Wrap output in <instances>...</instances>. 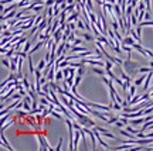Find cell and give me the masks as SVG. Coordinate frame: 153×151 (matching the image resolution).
<instances>
[{
	"instance_id": "6",
	"label": "cell",
	"mask_w": 153,
	"mask_h": 151,
	"mask_svg": "<svg viewBox=\"0 0 153 151\" xmlns=\"http://www.w3.org/2000/svg\"><path fill=\"white\" fill-rule=\"evenodd\" d=\"M0 137H2V144L6 147V148H7V150H14L13 147L10 146V143L6 140V137H4V130H2V134H0Z\"/></svg>"
},
{
	"instance_id": "5",
	"label": "cell",
	"mask_w": 153,
	"mask_h": 151,
	"mask_svg": "<svg viewBox=\"0 0 153 151\" xmlns=\"http://www.w3.org/2000/svg\"><path fill=\"white\" fill-rule=\"evenodd\" d=\"M152 79H153V71H150V72L148 74V76H146V79H145V86H143V92H145V90H148V88H149V85H150Z\"/></svg>"
},
{
	"instance_id": "24",
	"label": "cell",
	"mask_w": 153,
	"mask_h": 151,
	"mask_svg": "<svg viewBox=\"0 0 153 151\" xmlns=\"http://www.w3.org/2000/svg\"><path fill=\"white\" fill-rule=\"evenodd\" d=\"M126 130H128V131H129V133H130V134H135V136H136V134H137V133H139V131H137V130L132 129V127H130V126H128V127H126Z\"/></svg>"
},
{
	"instance_id": "2",
	"label": "cell",
	"mask_w": 153,
	"mask_h": 151,
	"mask_svg": "<svg viewBox=\"0 0 153 151\" xmlns=\"http://www.w3.org/2000/svg\"><path fill=\"white\" fill-rule=\"evenodd\" d=\"M37 140H38V144H40V148H38V150H54V148H51L48 144H47V141H46V138H44V137L38 136Z\"/></svg>"
},
{
	"instance_id": "26",
	"label": "cell",
	"mask_w": 153,
	"mask_h": 151,
	"mask_svg": "<svg viewBox=\"0 0 153 151\" xmlns=\"http://www.w3.org/2000/svg\"><path fill=\"white\" fill-rule=\"evenodd\" d=\"M74 40H75V34H74V33H71L70 34V37H68V43H74Z\"/></svg>"
},
{
	"instance_id": "22",
	"label": "cell",
	"mask_w": 153,
	"mask_h": 151,
	"mask_svg": "<svg viewBox=\"0 0 153 151\" xmlns=\"http://www.w3.org/2000/svg\"><path fill=\"white\" fill-rule=\"evenodd\" d=\"M84 35V40H86V41H94L95 40V37H92L91 34H82Z\"/></svg>"
},
{
	"instance_id": "4",
	"label": "cell",
	"mask_w": 153,
	"mask_h": 151,
	"mask_svg": "<svg viewBox=\"0 0 153 151\" xmlns=\"http://www.w3.org/2000/svg\"><path fill=\"white\" fill-rule=\"evenodd\" d=\"M81 138H82V133H81V130L75 129V133H74V147H75V150L78 148V143H79Z\"/></svg>"
},
{
	"instance_id": "17",
	"label": "cell",
	"mask_w": 153,
	"mask_h": 151,
	"mask_svg": "<svg viewBox=\"0 0 153 151\" xmlns=\"http://www.w3.org/2000/svg\"><path fill=\"white\" fill-rule=\"evenodd\" d=\"M92 71H94L95 74H98V75H102V76H104V75L106 74V71H102V69H99V68H94Z\"/></svg>"
},
{
	"instance_id": "16",
	"label": "cell",
	"mask_w": 153,
	"mask_h": 151,
	"mask_svg": "<svg viewBox=\"0 0 153 151\" xmlns=\"http://www.w3.org/2000/svg\"><path fill=\"white\" fill-rule=\"evenodd\" d=\"M135 93H136V85H130L129 86V95L133 96Z\"/></svg>"
},
{
	"instance_id": "27",
	"label": "cell",
	"mask_w": 153,
	"mask_h": 151,
	"mask_svg": "<svg viewBox=\"0 0 153 151\" xmlns=\"http://www.w3.org/2000/svg\"><path fill=\"white\" fill-rule=\"evenodd\" d=\"M86 3V7L89 9V10H92V7H94V4H92V0H85Z\"/></svg>"
},
{
	"instance_id": "1",
	"label": "cell",
	"mask_w": 153,
	"mask_h": 151,
	"mask_svg": "<svg viewBox=\"0 0 153 151\" xmlns=\"http://www.w3.org/2000/svg\"><path fill=\"white\" fill-rule=\"evenodd\" d=\"M62 33H64V28H62L61 26H60V28H57L55 31L53 33V35H54V41H55L57 44H58L60 41L62 40Z\"/></svg>"
},
{
	"instance_id": "33",
	"label": "cell",
	"mask_w": 153,
	"mask_h": 151,
	"mask_svg": "<svg viewBox=\"0 0 153 151\" xmlns=\"http://www.w3.org/2000/svg\"><path fill=\"white\" fill-rule=\"evenodd\" d=\"M68 4H72V3H75V0H67Z\"/></svg>"
},
{
	"instance_id": "32",
	"label": "cell",
	"mask_w": 153,
	"mask_h": 151,
	"mask_svg": "<svg viewBox=\"0 0 153 151\" xmlns=\"http://www.w3.org/2000/svg\"><path fill=\"white\" fill-rule=\"evenodd\" d=\"M81 43H82V41H81L79 38H75V40H74V43H72V44H74V45H79Z\"/></svg>"
},
{
	"instance_id": "13",
	"label": "cell",
	"mask_w": 153,
	"mask_h": 151,
	"mask_svg": "<svg viewBox=\"0 0 153 151\" xmlns=\"http://www.w3.org/2000/svg\"><path fill=\"white\" fill-rule=\"evenodd\" d=\"M143 81H145V75H140V76L137 78L136 81H135V85H136V86L142 85V83H143Z\"/></svg>"
},
{
	"instance_id": "3",
	"label": "cell",
	"mask_w": 153,
	"mask_h": 151,
	"mask_svg": "<svg viewBox=\"0 0 153 151\" xmlns=\"http://www.w3.org/2000/svg\"><path fill=\"white\" fill-rule=\"evenodd\" d=\"M123 68L128 69V72H133V69L136 68V64H135V62H132L130 58H128L126 61L123 62Z\"/></svg>"
},
{
	"instance_id": "19",
	"label": "cell",
	"mask_w": 153,
	"mask_h": 151,
	"mask_svg": "<svg viewBox=\"0 0 153 151\" xmlns=\"http://www.w3.org/2000/svg\"><path fill=\"white\" fill-rule=\"evenodd\" d=\"M30 45H31V41L27 40V41H26V45H24V50H23L24 52H28V51H30Z\"/></svg>"
},
{
	"instance_id": "31",
	"label": "cell",
	"mask_w": 153,
	"mask_h": 151,
	"mask_svg": "<svg viewBox=\"0 0 153 151\" xmlns=\"http://www.w3.org/2000/svg\"><path fill=\"white\" fill-rule=\"evenodd\" d=\"M61 146H62V138H60V141H58V146L55 147V150L58 151V150H61Z\"/></svg>"
},
{
	"instance_id": "28",
	"label": "cell",
	"mask_w": 153,
	"mask_h": 151,
	"mask_svg": "<svg viewBox=\"0 0 153 151\" xmlns=\"http://www.w3.org/2000/svg\"><path fill=\"white\" fill-rule=\"evenodd\" d=\"M50 88L51 86H50V82H48V83H46V85L43 86V90H44V92H50Z\"/></svg>"
},
{
	"instance_id": "29",
	"label": "cell",
	"mask_w": 153,
	"mask_h": 151,
	"mask_svg": "<svg viewBox=\"0 0 153 151\" xmlns=\"http://www.w3.org/2000/svg\"><path fill=\"white\" fill-rule=\"evenodd\" d=\"M67 27H70L72 31H75V24H72V21H71V23H67Z\"/></svg>"
},
{
	"instance_id": "12",
	"label": "cell",
	"mask_w": 153,
	"mask_h": 151,
	"mask_svg": "<svg viewBox=\"0 0 153 151\" xmlns=\"http://www.w3.org/2000/svg\"><path fill=\"white\" fill-rule=\"evenodd\" d=\"M46 66H47V59L44 58V59H41V61H40V64H38V66H37V69H41V71H43Z\"/></svg>"
},
{
	"instance_id": "34",
	"label": "cell",
	"mask_w": 153,
	"mask_h": 151,
	"mask_svg": "<svg viewBox=\"0 0 153 151\" xmlns=\"http://www.w3.org/2000/svg\"><path fill=\"white\" fill-rule=\"evenodd\" d=\"M111 3H112V4H116L118 2H116V0H111Z\"/></svg>"
},
{
	"instance_id": "18",
	"label": "cell",
	"mask_w": 153,
	"mask_h": 151,
	"mask_svg": "<svg viewBox=\"0 0 153 151\" xmlns=\"http://www.w3.org/2000/svg\"><path fill=\"white\" fill-rule=\"evenodd\" d=\"M119 120V117H111V119H108L106 124H113V123H116Z\"/></svg>"
},
{
	"instance_id": "21",
	"label": "cell",
	"mask_w": 153,
	"mask_h": 151,
	"mask_svg": "<svg viewBox=\"0 0 153 151\" xmlns=\"http://www.w3.org/2000/svg\"><path fill=\"white\" fill-rule=\"evenodd\" d=\"M30 3V0H20V3H19V9L20 7H26L27 4Z\"/></svg>"
},
{
	"instance_id": "14",
	"label": "cell",
	"mask_w": 153,
	"mask_h": 151,
	"mask_svg": "<svg viewBox=\"0 0 153 151\" xmlns=\"http://www.w3.org/2000/svg\"><path fill=\"white\" fill-rule=\"evenodd\" d=\"M150 71H153V68H152V66H150V68H145V66H143V68H140L137 72H139V74H149Z\"/></svg>"
},
{
	"instance_id": "9",
	"label": "cell",
	"mask_w": 153,
	"mask_h": 151,
	"mask_svg": "<svg viewBox=\"0 0 153 151\" xmlns=\"http://www.w3.org/2000/svg\"><path fill=\"white\" fill-rule=\"evenodd\" d=\"M84 51H88V48H86V47H77V45H75V47H72V48H71V50H70V52H84Z\"/></svg>"
},
{
	"instance_id": "25",
	"label": "cell",
	"mask_w": 153,
	"mask_h": 151,
	"mask_svg": "<svg viewBox=\"0 0 153 151\" xmlns=\"http://www.w3.org/2000/svg\"><path fill=\"white\" fill-rule=\"evenodd\" d=\"M33 10H34L35 13H38V11H41V10H43V6L37 4V6H34V7H33Z\"/></svg>"
},
{
	"instance_id": "23",
	"label": "cell",
	"mask_w": 153,
	"mask_h": 151,
	"mask_svg": "<svg viewBox=\"0 0 153 151\" xmlns=\"http://www.w3.org/2000/svg\"><path fill=\"white\" fill-rule=\"evenodd\" d=\"M119 133H121V134L123 136V137H130V138H132V134H130V133H129V131H128V130H126V131H125V130H121V131H119Z\"/></svg>"
},
{
	"instance_id": "11",
	"label": "cell",
	"mask_w": 153,
	"mask_h": 151,
	"mask_svg": "<svg viewBox=\"0 0 153 151\" xmlns=\"http://www.w3.org/2000/svg\"><path fill=\"white\" fill-rule=\"evenodd\" d=\"M64 72H62V71H57L55 72V81H57V82H60V81H62V79H64Z\"/></svg>"
},
{
	"instance_id": "7",
	"label": "cell",
	"mask_w": 153,
	"mask_h": 151,
	"mask_svg": "<svg viewBox=\"0 0 153 151\" xmlns=\"http://www.w3.org/2000/svg\"><path fill=\"white\" fill-rule=\"evenodd\" d=\"M3 7V13H2V16H6L7 13H10L11 10H14V9H19V4H11V6H9V7H4V6H2Z\"/></svg>"
},
{
	"instance_id": "15",
	"label": "cell",
	"mask_w": 153,
	"mask_h": 151,
	"mask_svg": "<svg viewBox=\"0 0 153 151\" xmlns=\"http://www.w3.org/2000/svg\"><path fill=\"white\" fill-rule=\"evenodd\" d=\"M2 64H3V66H6L7 69H10V68H11V62H9L6 58H3V59H2Z\"/></svg>"
},
{
	"instance_id": "20",
	"label": "cell",
	"mask_w": 153,
	"mask_h": 151,
	"mask_svg": "<svg viewBox=\"0 0 153 151\" xmlns=\"http://www.w3.org/2000/svg\"><path fill=\"white\" fill-rule=\"evenodd\" d=\"M85 65H86V64H85ZM85 65H82V66H79V68H78V75H84V74H85V71H86Z\"/></svg>"
},
{
	"instance_id": "10",
	"label": "cell",
	"mask_w": 153,
	"mask_h": 151,
	"mask_svg": "<svg viewBox=\"0 0 153 151\" xmlns=\"http://www.w3.org/2000/svg\"><path fill=\"white\" fill-rule=\"evenodd\" d=\"M71 31H72V30H71L70 27H67V28H65V31L62 33V41H65V43H67V40H68V37H70Z\"/></svg>"
},
{
	"instance_id": "8",
	"label": "cell",
	"mask_w": 153,
	"mask_h": 151,
	"mask_svg": "<svg viewBox=\"0 0 153 151\" xmlns=\"http://www.w3.org/2000/svg\"><path fill=\"white\" fill-rule=\"evenodd\" d=\"M122 43H123V45H133L135 41H133V37H132V35H126Z\"/></svg>"
},
{
	"instance_id": "30",
	"label": "cell",
	"mask_w": 153,
	"mask_h": 151,
	"mask_svg": "<svg viewBox=\"0 0 153 151\" xmlns=\"http://www.w3.org/2000/svg\"><path fill=\"white\" fill-rule=\"evenodd\" d=\"M55 4V0H47L46 2V6H54Z\"/></svg>"
}]
</instances>
